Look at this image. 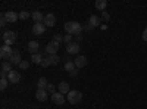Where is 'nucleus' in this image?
Segmentation results:
<instances>
[{
    "label": "nucleus",
    "mask_w": 147,
    "mask_h": 109,
    "mask_svg": "<svg viewBox=\"0 0 147 109\" xmlns=\"http://www.w3.org/2000/svg\"><path fill=\"white\" fill-rule=\"evenodd\" d=\"M65 30H66L68 34L80 37L82 27H81V24H80V22H77V21H71V22H66V24H65Z\"/></svg>",
    "instance_id": "nucleus-1"
},
{
    "label": "nucleus",
    "mask_w": 147,
    "mask_h": 109,
    "mask_svg": "<svg viewBox=\"0 0 147 109\" xmlns=\"http://www.w3.org/2000/svg\"><path fill=\"white\" fill-rule=\"evenodd\" d=\"M81 100H82V93H81V91H78V90H71V91L68 93V102H69L71 105H78V103H81Z\"/></svg>",
    "instance_id": "nucleus-2"
},
{
    "label": "nucleus",
    "mask_w": 147,
    "mask_h": 109,
    "mask_svg": "<svg viewBox=\"0 0 147 109\" xmlns=\"http://www.w3.org/2000/svg\"><path fill=\"white\" fill-rule=\"evenodd\" d=\"M59 60H60V58H59L57 55H49V56H46V58L43 59L41 66L46 68V66H50V65H57Z\"/></svg>",
    "instance_id": "nucleus-3"
},
{
    "label": "nucleus",
    "mask_w": 147,
    "mask_h": 109,
    "mask_svg": "<svg viewBox=\"0 0 147 109\" xmlns=\"http://www.w3.org/2000/svg\"><path fill=\"white\" fill-rule=\"evenodd\" d=\"M2 40H3V43H5L6 46H12V44H15V41H16V34H15L13 31H6V32L3 34Z\"/></svg>",
    "instance_id": "nucleus-4"
},
{
    "label": "nucleus",
    "mask_w": 147,
    "mask_h": 109,
    "mask_svg": "<svg viewBox=\"0 0 147 109\" xmlns=\"http://www.w3.org/2000/svg\"><path fill=\"white\" fill-rule=\"evenodd\" d=\"M13 52H15V50H12L10 46L3 44L2 47H0V58H2V59H10L12 55H13Z\"/></svg>",
    "instance_id": "nucleus-5"
},
{
    "label": "nucleus",
    "mask_w": 147,
    "mask_h": 109,
    "mask_svg": "<svg viewBox=\"0 0 147 109\" xmlns=\"http://www.w3.org/2000/svg\"><path fill=\"white\" fill-rule=\"evenodd\" d=\"M57 50H59V43H56V41H50L44 47V52L47 55H57Z\"/></svg>",
    "instance_id": "nucleus-6"
},
{
    "label": "nucleus",
    "mask_w": 147,
    "mask_h": 109,
    "mask_svg": "<svg viewBox=\"0 0 147 109\" xmlns=\"http://www.w3.org/2000/svg\"><path fill=\"white\" fill-rule=\"evenodd\" d=\"M74 64H75V66H77V68H84V66H87L88 59H87V56L80 55V56H77L75 59H74Z\"/></svg>",
    "instance_id": "nucleus-7"
},
{
    "label": "nucleus",
    "mask_w": 147,
    "mask_h": 109,
    "mask_svg": "<svg viewBox=\"0 0 147 109\" xmlns=\"http://www.w3.org/2000/svg\"><path fill=\"white\" fill-rule=\"evenodd\" d=\"M52 100H53L56 105H63V103L66 102V99H65V94L59 93V91H56V93H53V94H52Z\"/></svg>",
    "instance_id": "nucleus-8"
},
{
    "label": "nucleus",
    "mask_w": 147,
    "mask_h": 109,
    "mask_svg": "<svg viewBox=\"0 0 147 109\" xmlns=\"http://www.w3.org/2000/svg\"><path fill=\"white\" fill-rule=\"evenodd\" d=\"M47 90L46 89H37V91H35V99L37 100H40V102H46L47 100Z\"/></svg>",
    "instance_id": "nucleus-9"
},
{
    "label": "nucleus",
    "mask_w": 147,
    "mask_h": 109,
    "mask_svg": "<svg viewBox=\"0 0 147 109\" xmlns=\"http://www.w3.org/2000/svg\"><path fill=\"white\" fill-rule=\"evenodd\" d=\"M7 80L12 84H16V83L21 81V74H19L18 71H12V72H9V74H7Z\"/></svg>",
    "instance_id": "nucleus-10"
},
{
    "label": "nucleus",
    "mask_w": 147,
    "mask_h": 109,
    "mask_svg": "<svg viewBox=\"0 0 147 109\" xmlns=\"http://www.w3.org/2000/svg\"><path fill=\"white\" fill-rule=\"evenodd\" d=\"M80 52V44L78 43H69L66 46V53L68 55H77Z\"/></svg>",
    "instance_id": "nucleus-11"
},
{
    "label": "nucleus",
    "mask_w": 147,
    "mask_h": 109,
    "mask_svg": "<svg viewBox=\"0 0 147 109\" xmlns=\"http://www.w3.org/2000/svg\"><path fill=\"white\" fill-rule=\"evenodd\" d=\"M5 18L7 22H16L19 19V15L13 10H7V12H5Z\"/></svg>",
    "instance_id": "nucleus-12"
},
{
    "label": "nucleus",
    "mask_w": 147,
    "mask_h": 109,
    "mask_svg": "<svg viewBox=\"0 0 147 109\" xmlns=\"http://www.w3.org/2000/svg\"><path fill=\"white\" fill-rule=\"evenodd\" d=\"M55 24H56V16L53 14H47L44 16V25L46 27H53Z\"/></svg>",
    "instance_id": "nucleus-13"
},
{
    "label": "nucleus",
    "mask_w": 147,
    "mask_h": 109,
    "mask_svg": "<svg viewBox=\"0 0 147 109\" xmlns=\"http://www.w3.org/2000/svg\"><path fill=\"white\" fill-rule=\"evenodd\" d=\"M44 31H46V25H44V24H34V25H32V32L35 35H41V34H44Z\"/></svg>",
    "instance_id": "nucleus-14"
},
{
    "label": "nucleus",
    "mask_w": 147,
    "mask_h": 109,
    "mask_svg": "<svg viewBox=\"0 0 147 109\" xmlns=\"http://www.w3.org/2000/svg\"><path fill=\"white\" fill-rule=\"evenodd\" d=\"M9 62L12 64V65H19L22 60H21V53H19V50H15L13 52V55H12V58L9 59Z\"/></svg>",
    "instance_id": "nucleus-15"
},
{
    "label": "nucleus",
    "mask_w": 147,
    "mask_h": 109,
    "mask_svg": "<svg viewBox=\"0 0 147 109\" xmlns=\"http://www.w3.org/2000/svg\"><path fill=\"white\" fill-rule=\"evenodd\" d=\"M59 93H62V94H68L71 90H69V83L68 81H60L59 83Z\"/></svg>",
    "instance_id": "nucleus-16"
},
{
    "label": "nucleus",
    "mask_w": 147,
    "mask_h": 109,
    "mask_svg": "<svg viewBox=\"0 0 147 109\" xmlns=\"http://www.w3.org/2000/svg\"><path fill=\"white\" fill-rule=\"evenodd\" d=\"M38 49H40L38 41H30V43H28V50H30V53H31V55L38 53Z\"/></svg>",
    "instance_id": "nucleus-17"
},
{
    "label": "nucleus",
    "mask_w": 147,
    "mask_h": 109,
    "mask_svg": "<svg viewBox=\"0 0 147 109\" xmlns=\"http://www.w3.org/2000/svg\"><path fill=\"white\" fill-rule=\"evenodd\" d=\"M31 15H32V19L35 21V24H41V22H44V15L41 14L40 10H34Z\"/></svg>",
    "instance_id": "nucleus-18"
},
{
    "label": "nucleus",
    "mask_w": 147,
    "mask_h": 109,
    "mask_svg": "<svg viewBox=\"0 0 147 109\" xmlns=\"http://www.w3.org/2000/svg\"><path fill=\"white\" fill-rule=\"evenodd\" d=\"M88 24H90L93 28H94V27H99V25H100V18L96 16V15H91L90 19H88Z\"/></svg>",
    "instance_id": "nucleus-19"
},
{
    "label": "nucleus",
    "mask_w": 147,
    "mask_h": 109,
    "mask_svg": "<svg viewBox=\"0 0 147 109\" xmlns=\"http://www.w3.org/2000/svg\"><path fill=\"white\" fill-rule=\"evenodd\" d=\"M106 6H107V2H106V0H97V2H96V9L100 10V12H105Z\"/></svg>",
    "instance_id": "nucleus-20"
},
{
    "label": "nucleus",
    "mask_w": 147,
    "mask_h": 109,
    "mask_svg": "<svg viewBox=\"0 0 147 109\" xmlns=\"http://www.w3.org/2000/svg\"><path fill=\"white\" fill-rule=\"evenodd\" d=\"M31 59H32V64H40V65H41V62H43L44 58H43L41 53H35V55H32Z\"/></svg>",
    "instance_id": "nucleus-21"
},
{
    "label": "nucleus",
    "mask_w": 147,
    "mask_h": 109,
    "mask_svg": "<svg viewBox=\"0 0 147 109\" xmlns=\"http://www.w3.org/2000/svg\"><path fill=\"white\" fill-rule=\"evenodd\" d=\"M2 71L6 72V74L12 72V71H13V69H12V64H10V62H6V60H5V62L2 64Z\"/></svg>",
    "instance_id": "nucleus-22"
},
{
    "label": "nucleus",
    "mask_w": 147,
    "mask_h": 109,
    "mask_svg": "<svg viewBox=\"0 0 147 109\" xmlns=\"http://www.w3.org/2000/svg\"><path fill=\"white\" fill-rule=\"evenodd\" d=\"M75 64H74V60H72V62H71V60H68V62L65 64V69L68 71V72H74V71H75Z\"/></svg>",
    "instance_id": "nucleus-23"
},
{
    "label": "nucleus",
    "mask_w": 147,
    "mask_h": 109,
    "mask_svg": "<svg viewBox=\"0 0 147 109\" xmlns=\"http://www.w3.org/2000/svg\"><path fill=\"white\" fill-rule=\"evenodd\" d=\"M18 15H19V19H22V21H25V19H28L31 16V14H30L28 10H21Z\"/></svg>",
    "instance_id": "nucleus-24"
},
{
    "label": "nucleus",
    "mask_w": 147,
    "mask_h": 109,
    "mask_svg": "<svg viewBox=\"0 0 147 109\" xmlns=\"http://www.w3.org/2000/svg\"><path fill=\"white\" fill-rule=\"evenodd\" d=\"M37 87H38V89H46L47 87V80L44 77H41L38 80V83H37Z\"/></svg>",
    "instance_id": "nucleus-25"
},
{
    "label": "nucleus",
    "mask_w": 147,
    "mask_h": 109,
    "mask_svg": "<svg viewBox=\"0 0 147 109\" xmlns=\"http://www.w3.org/2000/svg\"><path fill=\"white\" fill-rule=\"evenodd\" d=\"M7 83H9V80H7V78H2V80H0V89H2V90H6Z\"/></svg>",
    "instance_id": "nucleus-26"
},
{
    "label": "nucleus",
    "mask_w": 147,
    "mask_h": 109,
    "mask_svg": "<svg viewBox=\"0 0 147 109\" xmlns=\"http://www.w3.org/2000/svg\"><path fill=\"white\" fill-rule=\"evenodd\" d=\"M19 68L21 69H28L30 68V62H28V60H22V62L19 64Z\"/></svg>",
    "instance_id": "nucleus-27"
},
{
    "label": "nucleus",
    "mask_w": 147,
    "mask_h": 109,
    "mask_svg": "<svg viewBox=\"0 0 147 109\" xmlns=\"http://www.w3.org/2000/svg\"><path fill=\"white\" fill-rule=\"evenodd\" d=\"M46 90H47L49 93H52V94H53V93H56V87L53 86V84H47V87H46Z\"/></svg>",
    "instance_id": "nucleus-28"
},
{
    "label": "nucleus",
    "mask_w": 147,
    "mask_h": 109,
    "mask_svg": "<svg viewBox=\"0 0 147 109\" xmlns=\"http://www.w3.org/2000/svg\"><path fill=\"white\" fill-rule=\"evenodd\" d=\"M71 40H72V35H71V34H66V35H63V41H65L66 44H69V43H72Z\"/></svg>",
    "instance_id": "nucleus-29"
},
{
    "label": "nucleus",
    "mask_w": 147,
    "mask_h": 109,
    "mask_svg": "<svg viewBox=\"0 0 147 109\" xmlns=\"http://www.w3.org/2000/svg\"><path fill=\"white\" fill-rule=\"evenodd\" d=\"M53 41L60 43V41H63V37H62V35H59V34H55V39H53Z\"/></svg>",
    "instance_id": "nucleus-30"
},
{
    "label": "nucleus",
    "mask_w": 147,
    "mask_h": 109,
    "mask_svg": "<svg viewBox=\"0 0 147 109\" xmlns=\"http://www.w3.org/2000/svg\"><path fill=\"white\" fill-rule=\"evenodd\" d=\"M102 18H103V21H106V22H107V21L110 19V15L107 14V12H102Z\"/></svg>",
    "instance_id": "nucleus-31"
},
{
    "label": "nucleus",
    "mask_w": 147,
    "mask_h": 109,
    "mask_svg": "<svg viewBox=\"0 0 147 109\" xmlns=\"http://www.w3.org/2000/svg\"><path fill=\"white\" fill-rule=\"evenodd\" d=\"M6 22H7V21H6V18H5V14H3V15H2V18H0V25H2V27H5V25H6Z\"/></svg>",
    "instance_id": "nucleus-32"
},
{
    "label": "nucleus",
    "mask_w": 147,
    "mask_h": 109,
    "mask_svg": "<svg viewBox=\"0 0 147 109\" xmlns=\"http://www.w3.org/2000/svg\"><path fill=\"white\" fill-rule=\"evenodd\" d=\"M143 40L144 41H147V27L144 28V31H143Z\"/></svg>",
    "instance_id": "nucleus-33"
},
{
    "label": "nucleus",
    "mask_w": 147,
    "mask_h": 109,
    "mask_svg": "<svg viewBox=\"0 0 147 109\" xmlns=\"http://www.w3.org/2000/svg\"><path fill=\"white\" fill-rule=\"evenodd\" d=\"M0 77H2V78H7V74H6V72H0Z\"/></svg>",
    "instance_id": "nucleus-34"
},
{
    "label": "nucleus",
    "mask_w": 147,
    "mask_h": 109,
    "mask_svg": "<svg viewBox=\"0 0 147 109\" xmlns=\"http://www.w3.org/2000/svg\"><path fill=\"white\" fill-rule=\"evenodd\" d=\"M91 28H93V27L90 25V24H87V25H85V30H91Z\"/></svg>",
    "instance_id": "nucleus-35"
}]
</instances>
